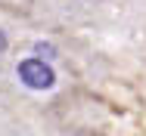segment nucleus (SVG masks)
<instances>
[{"label":"nucleus","instance_id":"obj_1","mask_svg":"<svg viewBox=\"0 0 146 136\" xmlns=\"http://www.w3.org/2000/svg\"><path fill=\"white\" fill-rule=\"evenodd\" d=\"M19 78H22V83L31 87V90H50V87L56 83L53 68H50L44 59H25V62H19Z\"/></svg>","mask_w":146,"mask_h":136},{"label":"nucleus","instance_id":"obj_2","mask_svg":"<svg viewBox=\"0 0 146 136\" xmlns=\"http://www.w3.org/2000/svg\"><path fill=\"white\" fill-rule=\"evenodd\" d=\"M3 50H6V34L0 31V53H3Z\"/></svg>","mask_w":146,"mask_h":136}]
</instances>
